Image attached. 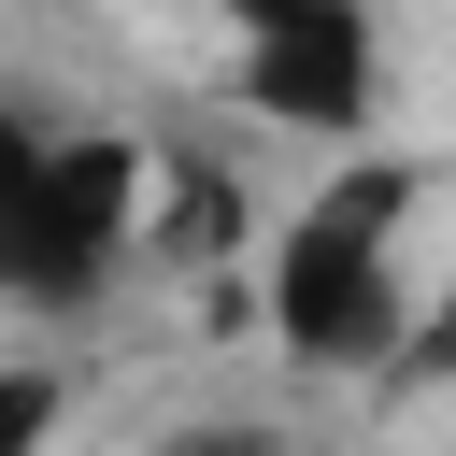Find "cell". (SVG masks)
<instances>
[{
	"label": "cell",
	"mask_w": 456,
	"mask_h": 456,
	"mask_svg": "<svg viewBox=\"0 0 456 456\" xmlns=\"http://www.w3.org/2000/svg\"><path fill=\"white\" fill-rule=\"evenodd\" d=\"M399 214H413V171L399 157H356L328 171L285 228H271V342L314 356V370H370L385 342H413V299H399Z\"/></svg>",
	"instance_id": "6da1fadb"
},
{
	"label": "cell",
	"mask_w": 456,
	"mask_h": 456,
	"mask_svg": "<svg viewBox=\"0 0 456 456\" xmlns=\"http://www.w3.org/2000/svg\"><path fill=\"white\" fill-rule=\"evenodd\" d=\"M228 43H242V100H256L271 128H314V142H356V128H370L385 57H370V14H356V0H299V14L228 28Z\"/></svg>",
	"instance_id": "7a4b0ae2"
},
{
	"label": "cell",
	"mask_w": 456,
	"mask_h": 456,
	"mask_svg": "<svg viewBox=\"0 0 456 456\" xmlns=\"http://www.w3.org/2000/svg\"><path fill=\"white\" fill-rule=\"evenodd\" d=\"M0 299L14 314H86V299H114V271L57 228V185H43V128L0 100Z\"/></svg>",
	"instance_id": "3957f363"
},
{
	"label": "cell",
	"mask_w": 456,
	"mask_h": 456,
	"mask_svg": "<svg viewBox=\"0 0 456 456\" xmlns=\"http://www.w3.org/2000/svg\"><path fill=\"white\" fill-rule=\"evenodd\" d=\"M43 185H57V228L100 271H128V242H142V157L114 128H43Z\"/></svg>",
	"instance_id": "277c9868"
},
{
	"label": "cell",
	"mask_w": 456,
	"mask_h": 456,
	"mask_svg": "<svg viewBox=\"0 0 456 456\" xmlns=\"http://www.w3.org/2000/svg\"><path fill=\"white\" fill-rule=\"evenodd\" d=\"M57 413H71V385H57V370H0V456H14V442H43Z\"/></svg>",
	"instance_id": "5b68a950"
},
{
	"label": "cell",
	"mask_w": 456,
	"mask_h": 456,
	"mask_svg": "<svg viewBox=\"0 0 456 456\" xmlns=\"http://www.w3.org/2000/svg\"><path fill=\"white\" fill-rule=\"evenodd\" d=\"M428 356H442V370H456V285H442V299H428Z\"/></svg>",
	"instance_id": "8992f818"
},
{
	"label": "cell",
	"mask_w": 456,
	"mask_h": 456,
	"mask_svg": "<svg viewBox=\"0 0 456 456\" xmlns=\"http://www.w3.org/2000/svg\"><path fill=\"white\" fill-rule=\"evenodd\" d=\"M271 14H299V0H228V28H271Z\"/></svg>",
	"instance_id": "52a82bcc"
}]
</instances>
